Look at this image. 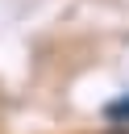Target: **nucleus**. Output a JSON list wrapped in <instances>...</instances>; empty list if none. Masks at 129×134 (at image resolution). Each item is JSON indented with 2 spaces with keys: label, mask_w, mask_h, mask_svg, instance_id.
Listing matches in <instances>:
<instances>
[{
  "label": "nucleus",
  "mask_w": 129,
  "mask_h": 134,
  "mask_svg": "<svg viewBox=\"0 0 129 134\" xmlns=\"http://www.w3.org/2000/svg\"><path fill=\"white\" fill-rule=\"evenodd\" d=\"M104 117H108L112 126H129V96H121V100L104 105Z\"/></svg>",
  "instance_id": "nucleus-1"
}]
</instances>
